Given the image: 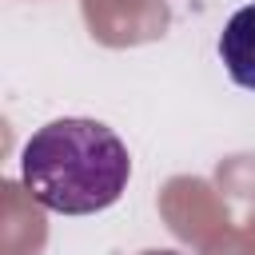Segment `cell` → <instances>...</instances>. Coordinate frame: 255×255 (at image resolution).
<instances>
[{"label":"cell","mask_w":255,"mask_h":255,"mask_svg":"<svg viewBox=\"0 0 255 255\" xmlns=\"http://www.w3.org/2000/svg\"><path fill=\"white\" fill-rule=\"evenodd\" d=\"M128 143L100 120H52L20 151V183L56 215H96L128 191Z\"/></svg>","instance_id":"1"},{"label":"cell","mask_w":255,"mask_h":255,"mask_svg":"<svg viewBox=\"0 0 255 255\" xmlns=\"http://www.w3.org/2000/svg\"><path fill=\"white\" fill-rule=\"evenodd\" d=\"M219 60L231 84L255 92V4H243L219 32Z\"/></svg>","instance_id":"2"},{"label":"cell","mask_w":255,"mask_h":255,"mask_svg":"<svg viewBox=\"0 0 255 255\" xmlns=\"http://www.w3.org/2000/svg\"><path fill=\"white\" fill-rule=\"evenodd\" d=\"M139 255H179V251H139Z\"/></svg>","instance_id":"3"}]
</instances>
